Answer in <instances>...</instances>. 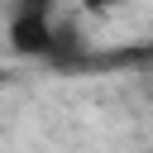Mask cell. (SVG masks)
I'll list each match as a JSON object with an SVG mask.
<instances>
[{"label": "cell", "instance_id": "2", "mask_svg": "<svg viewBox=\"0 0 153 153\" xmlns=\"http://www.w3.org/2000/svg\"><path fill=\"white\" fill-rule=\"evenodd\" d=\"M53 0H14V14H48Z\"/></svg>", "mask_w": 153, "mask_h": 153}, {"label": "cell", "instance_id": "3", "mask_svg": "<svg viewBox=\"0 0 153 153\" xmlns=\"http://www.w3.org/2000/svg\"><path fill=\"white\" fill-rule=\"evenodd\" d=\"M120 0H81V10H91V14H105V10H115Z\"/></svg>", "mask_w": 153, "mask_h": 153}, {"label": "cell", "instance_id": "1", "mask_svg": "<svg viewBox=\"0 0 153 153\" xmlns=\"http://www.w3.org/2000/svg\"><path fill=\"white\" fill-rule=\"evenodd\" d=\"M57 24L48 14H10V48L19 57H48Z\"/></svg>", "mask_w": 153, "mask_h": 153}]
</instances>
